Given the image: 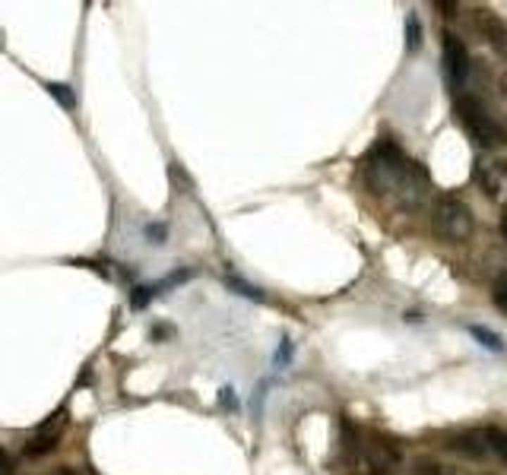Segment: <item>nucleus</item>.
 <instances>
[{"mask_svg":"<svg viewBox=\"0 0 507 475\" xmlns=\"http://www.w3.org/2000/svg\"><path fill=\"white\" fill-rule=\"evenodd\" d=\"M289 358H292V342H289V339H282V346H279L276 361H289Z\"/></svg>","mask_w":507,"mask_h":475,"instance_id":"21","label":"nucleus"},{"mask_svg":"<svg viewBox=\"0 0 507 475\" xmlns=\"http://www.w3.org/2000/svg\"><path fill=\"white\" fill-rule=\"evenodd\" d=\"M48 475H80V472H76L73 466H57L54 472H48Z\"/></svg>","mask_w":507,"mask_h":475,"instance_id":"22","label":"nucleus"},{"mask_svg":"<svg viewBox=\"0 0 507 475\" xmlns=\"http://www.w3.org/2000/svg\"><path fill=\"white\" fill-rule=\"evenodd\" d=\"M469 336H472V339H479V346L492 348V352H504V339H501V336L494 333V329L472 323V327H469Z\"/></svg>","mask_w":507,"mask_h":475,"instance_id":"10","label":"nucleus"},{"mask_svg":"<svg viewBox=\"0 0 507 475\" xmlns=\"http://www.w3.org/2000/svg\"><path fill=\"white\" fill-rule=\"evenodd\" d=\"M475 177H479V184H482V194H485L488 200H498L501 190H504L501 168H485V165H479V168H475Z\"/></svg>","mask_w":507,"mask_h":475,"instance_id":"9","label":"nucleus"},{"mask_svg":"<svg viewBox=\"0 0 507 475\" xmlns=\"http://www.w3.org/2000/svg\"><path fill=\"white\" fill-rule=\"evenodd\" d=\"M475 23H479L482 35L488 38V44L498 51V57L507 61V23L504 19H501L494 10H475Z\"/></svg>","mask_w":507,"mask_h":475,"instance_id":"6","label":"nucleus"},{"mask_svg":"<svg viewBox=\"0 0 507 475\" xmlns=\"http://www.w3.org/2000/svg\"><path fill=\"white\" fill-rule=\"evenodd\" d=\"M358 450L365 453V460L371 462L374 469H393L399 460H403V453H399L396 443L384 441L380 434H371V443H358Z\"/></svg>","mask_w":507,"mask_h":475,"instance_id":"5","label":"nucleus"},{"mask_svg":"<svg viewBox=\"0 0 507 475\" xmlns=\"http://www.w3.org/2000/svg\"><path fill=\"white\" fill-rule=\"evenodd\" d=\"M485 437H488V447H492V453H498L501 460H507V431H501V428H488V431H485Z\"/></svg>","mask_w":507,"mask_h":475,"instance_id":"13","label":"nucleus"},{"mask_svg":"<svg viewBox=\"0 0 507 475\" xmlns=\"http://www.w3.org/2000/svg\"><path fill=\"white\" fill-rule=\"evenodd\" d=\"M447 450L466 456V460H482V456H485L492 447H488L485 431H463V434L447 437Z\"/></svg>","mask_w":507,"mask_h":475,"instance_id":"8","label":"nucleus"},{"mask_svg":"<svg viewBox=\"0 0 507 475\" xmlns=\"http://www.w3.org/2000/svg\"><path fill=\"white\" fill-rule=\"evenodd\" d=\"M422 165L418 162H406L403 152L390 143V139H380L365 158V181L374 194H387V190H396L403 184L412 181V175H418Z\"/></svg>","mask_w":507,"mask_h":475,"instance_id":"1","label":"nucleus"},{"mask_svg":"<svg viewBox=\"0 0 507 475\" xmlns=\"http://www.w3.org/2000/svg\"><path fill=\"white\" fill-rule=\"evenodd\" d=\"M472 209L466 206L463 200L456 196H437L434 200V209H431V228H434L437 238L444 241H466L472 234Z\"/></svg>","mask_w":507,"mask_h":475,"instance_id":"3","label":"nucleus"},{"mask_svg":"<svg viewBox=\"0 0 507 475\" xmlns=\"http://www.w3.org/2000/svg\"><path fill=\"white\" fill-rule=\"evenodd\" d=\"M415 475H463V472H456V469L444 466V462H418Z\"/></svg>","mask_w":507,"mask_h":475,"instance_id":"16","label":"nucleus"},{"mask_svg":"<svg viewBox=\"0 0 507 475\" xmlns=\"http://www.w3.org/2000/svg\"><path fill=\"white\" fill-rule=\"evenodd\" d=\"M444 70H447L453 86H463L469 76V51L463 38L453 32H444Z\"/></svg>","mask_w":507,"mask_h":475,"instance_id":"4","label":"nucleus"},{"mask_svg":"<svg viewBox=\"0 0 507 475\" xmlns=\"http://www.w3.org/2000/svg\"><path fill=\"white\" fill-rule=\"evenodd\" d=\"M48 92L54 95V99L61 101L63 108H73V105H76V95L70 92V86H67V82H48Z\"/></svg>","mask_w":507,"mask_h":475,"instance_id":"14","label":"nucleus"},{"mask_svg":"<svg viewBox=\"0 0 507 475\" xmlns=\"http://www.w3.org/2000/svg\"><path fill=\"white\" fill-rule=\"evenodd\" d=\"M434 10L441 13V16H456V4H453V0H437Z\"/></svg>","mask_w":507,"mask_h":475,"instance_id":"19","label":"nucleus"},{"mask_svg":"<svg viewBox=\"0 0 507 475\" xmlns=\"http://www.w3.org/2000/svg\"><path fill=\"white\" fill-rule=\"evenodd\" d=\"M225 285H228V289H232V291H238V295L251 298V301H266L263 289H257V285L244 282V279H241V276H228V279H225Z\"/></svg>","mask_w":507,"mask_h":475,"instance_id":"11","label":"nucleus"},{"mask_svg":"<svg viewBox=\"0 0 507 475\" xmlns=\"http://www.w3.org/2000/svg\"><path fill=\"white\" fill-rule=\"evenodd\" d=\"M152 295H156V289H149V285H137L130 295V304L133 308H146V304L152 301Z\"/></svg>","mask_w":507,"mask_h":475,"instance_id":"17","label":"nucleus"},{"mask_svg":"<svg viewBox=\"0 0 507 475\" xmlns=\"http://www.w3.org/2000/svg\"><path fill=\"white\" fill-rule=\"evenodd\" d=\"M418 44H422V19H418L415 13H409V16H406V48L418 51Z\"/></svg>","mask_w":507,"mask_h":475,"instance_id":"12","label":"nucleus"},{"mask_svg":"<svg viewBox=\"0 0 507 475\" xmlns=\"http://www.w3.org/2000/svg\"><path fill=\"white\" fill-rule=\"evenodd\" d=\"M61 424H63V412H57V418H54V424L51 422H44L42 428L35 431V434L25 441V456H32V460H38V456H44V453H51V450L57 447V437H61Z\"/></svg>","mask_w":507,"mask_h":475,"instance_id":"7","label":"nucleus"},{"mask_svg":"<svg viewBox=\"0 0 507 475\" xmlns=\"http://www.w3.org/2000/svg\"><path fill=\"white\" fill-rule=\"evenodd\" d=\"M492 298H494V304H498L501 310H507V272H501V276L494 279V285H492Z\"/></svg>","mask_w":507,"mask_h":475,"instance_id":"15","label":"nucleus"},{"mask_svg":"<svg viewBox=\"0 0 507 475\" xmlns=\"http://www.w3.org/2000/svg\"><path fill=\"white\" fill-rule=\"evenodd\" d=\"M165 234H168V228H165L162 222H149V225H146V238H149L152 244H165Z\"/></svg>","mask_w":507,"mask_h":475,"instance_id":"18","label":"nucleus"},{"mask_svg":"<svg viewBox=\"0 0 507 475\" xmlns=\"http://www.w3.org/2000/svg\"><path fill=\"white\" fill-rule=\"evenodd\" d=\"M219 393H222L219 399H222V405H225V409H238V399L232 396V386H222Z\"/></svg>","mask_w":507,"mask_h":475,"instance_id":"20","label":"nucleus"},{"mask_svg":"<svg viewBox=\"0 0 507 475\" xmlns=\"http://www.w3.org/2000/svg\"><path fill=\"white\" fill-rule=\"evenodd\" d=\"M501 234H504V241H507V209H504V215H501Z\"/></svg>","mask_w":507,"mask_h":475,"instance_id":"23","label":"nucleus"},{"mask_svg":"<svg viewBox=\"0 0 507 475\" xmlns=\"http://www.w3.org/2000/svg\"><path fill=\"white\" fill-rule=\"evenodd\" d=\"M456 118H460V124L466 127V133L479 146H485V149L507 146V127L498 124V120L482 108V101L472 99V95H463V99L456 101Z\"/></svg>","mask_w":507,"mask_h":475,"instance_id":"2","label":"nucleus"}]
</instances>
